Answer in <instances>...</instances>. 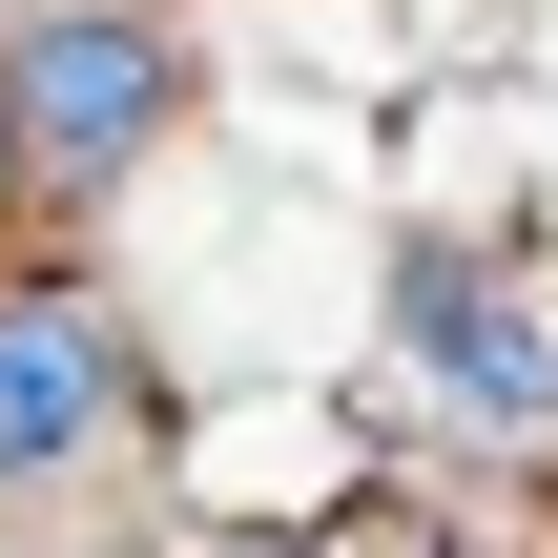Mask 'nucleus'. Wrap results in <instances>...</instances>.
I'll return each instance as SVG.
<instances>
[{
	"label": "nucleus",
	"instance_id": "6",
	"mask_svg": "<svg viewBox=\"0 0 558 558\" xmlns=\"http://www.w3.org/2000/svg\"><path fill=\"white\" fill-rule=\"evenodd\" d=\"M0 166H21V104H0Z\"/></svg>",
	"mask_w": 558,
	"mask_h": 558
},
{
	"label": "nucleus",
	"instance_id": "3",
	"mask_svg": "<svg viewBox=\"0 0 558 558\" xmlns=\"http://www.w3.org/2000/svg\"><path fill=\"white\" fill-rule=\"evenodd\" d=\"M145 435V352L104 290H0V497H62L83 456Z\"/></svg>",
	"mask_w": 558,
	"mask_h": 558
},
{
	"label": "nucleus",
	"instance_id": "4",
	"mask_svg": "<svg viewBox=\"0 0 558 558\" xmlns=\"http://www.w3.org/2000/svg\"><path fill=\"white\" fill-rule=\"evenodd\" d=\"M331 558H456V538H435L414 497H352V518H331Z\"/></svg>",
	"mask_w": 558,
	"mask_h": 558
},
{
	"label": "nucleus",
	"instance_id": "2",
	"mask_svg": "<svg viewBox=\"0 0 558 558\" xmlns=\"http://www.w3.org/2000/svg\"><path fill=\"white\" fill-rule=\"evenodd\" d=\"M166 83H186V62H166V21H145V0H41V21L0 41L21 186H62V207H83V186H124V166L166 145Z\"/></svg>",
	"mask_w": 558,
	"mask_h": 558
},
{
	"label": "nucleus",
	"instance_id": "5",
	"mask_svg": "<svg viewBox=\"0 0 558 558\" xmlns=\"http://www.w3.org/2000/svg\"><path fill=\"white\" fill-rule=\"evenodd\" d=\"M207 558H331V538H207Z\"/></svg>",
	"mask_w": 558,
	"mask_h": 558
},
{
	"label": "nucleus",
	"instance_id": "1",
	"mask_svg": "<svg viewBox=\"0 0 558 558\" xmlns=\"http://www.w3.org/2000/svg\"><path fill=\"white\" fill-rule=\"evenodd\" d=\"M393 414H435V435H476V456H558V311H538L518 248L435 228V248L393 269Z\"/></svg>",
	"mask_w": 558,
	"mask_h": 558
}]
</instances>
